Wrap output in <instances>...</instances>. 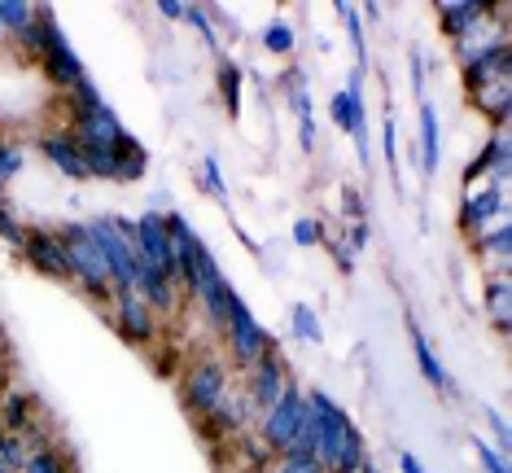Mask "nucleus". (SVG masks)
<instances>
[{
    "label": "nucleus",
    "instance_id": "obj_20",
    "mask_svg": "<svg viewBox=\"0 0 512 473\" xmlns=\"http://www.w3.org/2000/svg\"><path fill=\"white\" fill-rule=\"evenodd\" d=\"M469 101L482 110V119L491 123V132H508V119H512V75L469 92Z\"/></svg>",
    "mask_w": 512,
    "mask_h": 473
},
{
    "label": "nucleus",
    "instance_id": "obj_27",
    "mask_svg": "<svg viewBox=\"0 0 512 473\" xmlns=\"http://www.w3.org/2000/svg\"><path fill=\"white\" fill-rule=\"evenodd\" d=\"M289 329H294L298 342H311V346L324 342V325H320L316 307H307V303H294V307H289Z\"/></svg>",
    "mask_w": 512,
    "mask_h": 473
},
{
    "label": "nucleus",
    "instance_id": "obj_3",
    "mask_svg": "<svg viewBox=\"0 0 512 473\" xmlns=\"http://www.w3.org/2000/svg\"><path fill=\"white\" fill-rule=\"evenodd\" d=\"M219 342H224V360L237 368V373H246V368L259 364L263 351H272V333L259 325V316L250 311V303L237 294V285H232V298H228V325L219 333Z\"/></svg>",
    "mask_w": 512,
    "mask_h": 473
},
{
    "label": "nucleus",
    "instance_id": "obj_12",
    "mask_svg": "<svg viewBox=\"0 0 512 473\" xmlns=\"http://www.w3.org/2000/svg\"><path fill=\"white\" fill-rule=\"evenodd\" d=\"M512 75V40L508 36H495L477 49L469 62L460 66V79H464V92H477L495 79H508Z\"/></svg>",
    "mask_w": 512,
    "mask_h": 473
},
{
    "label": "nucleus",
    "instance_id": "obj_25",
    "mask_svg": "<svg viewBox=\"0 0 512 473\" xmlns=\"http://www.w3.org/2000/svg\"><path fill=\"white\" fill-rule=\"evenodd\" d=\"M215 84H219V101H224L228 119H241V97H246V71H241V66L232 62V57H219Z\"/></svg>",
    "mask_w": 512,
    "mask_h": 473
},
{
    "label": "nucleus",
    "instance_id": "obj_49",
    "mask_svg": "<svg viewBox=\"0 0 512 473\" xmlns=\"http://www.w3.org/2000/svg\"><path fill=\"white\" fill-rule=\"evenodd\" d=\"M0 44H5V27H0Z\"/></svg>",
    "mask_w": 512,
    "mask_h": 473
},
{
    "label": "nucleus",
    "instance_id": "obj_29",
    "mask_svg": "<svg viewBox=\"0 0 512 473\" xmlns=\"http://www.w3.org/2000/svg\"><path fill=\"white\" fill-rule=\"evenodd\" d=\"M263 49L276 53V57H289V53L298 49V31L289 27L285 18H272V22L263 27Z\"/></svg>",
    "mask_w": 512,
    "mask_h": 473
},
{
    "label": "nucleus",
    "instance_id": "obj_1",
    "mask_svg": "<svg viewBox=\"0 0 512 473\" xmlns=\"http://www.w3.org/2000/svg\"><path fill=\"white\" fill-rule=\"evenodd\" d=\"M311 417H316L320 443H316V460L324 473H359V465L368 460V443L355 430V421L346 417V408L324 390H307Z\"/></svg>",
    "mask_w": 512,
    "mask_h": 473
},
{
    "label": "nucleus",
    "instance_id": "obj_22",
    "mask_svg": "<svg viewBox=\"0 0 512 473\" xmlns=\"http://www.w3.org/2000/svg\"><path fill=\"white\" fill-rule=\"evenodd\" d=\"M412 355H416V368H421V377L438 390V395H456V382L447 377V368H442L438 351L429 346V338L421 333V325H412Z\"/></svg>",
    "mask_w": 512,
    "mask_h": 473
},
{
    "label": "nucleus",
    "instance_id": "obj_18",
    "mask_svg": "<svg viewBox=\"0 0 512 473\" xmlns=\"http://www.w3.org/2000/svg\"><path fill=\"white\" fill-rule=\"evenodd\" d=\"M40 154L53 171H62L66 180H88V167H84V154H79V141L66 128H53L40 136Z\"/></svg>",
    "mask_w": 512,
    "mask_h": 473
},
{
    "label": "nucleus",
    "instance_id": "obj_15",
    "mask_svg": "<svg viewBox=\"0 0 512 473\" xmlns=\"http://www.w3.org/2000/svg\"><path fill=\"white\" fill-rule=\"evenodd\" d=\"M22 255H27V263L36 272L53 276V281H71V272H66V246L57 237V228H27Z\"/></svg>",
    "mask_w": 512,
    "mask_h": 473
},
{
    "label": "nucleus",
    "instance_id": "obj_32",
    "mask_svg": "<svg viewBox=\"0 0 512 473\" xmlns=\"http://www.w3.org/2000/svg\"><path fill=\"white\" fill-rule=\"evenodd\" d=\"M184 22H189V27L197 31V36L206 40V49H211V53H224V49H219V36H215L211 9H206V5H193V0H189V9H184Z\"/></svg>",
    "mask_w": 512,
    "mask_h": 473
},
{
    "label": "nucleus",
    "instance_id": "obj_44",
    "mask_svg": "<svg viewBox=\"0 0 512 473\" xmlns=\"http://www.w3.org/2000/svg\"><path fill=\"white\" fill-rule=\"evenodd\" d=\"M342 202H346V211H351V224L355 219H364V198H359L355 189H342Z\"/></svg>",
    "mask_w": 512,
    "mask_h": 473
},
{
    "label": "nucleus",
    "instance_id": "obj_33",
    "mask_svg": "<svg viewBox=\"0 0 512 473\" xmlns=\"http://www.w3.org/2000/svg\"><path fill=\"white\" fill-rule=\"evenodd\" d=\"M0 241H5L9 250H18V255H22V241H27V224H22L9 202H0Z\"/></svg>",
    "mask_w": 512,
    "mask_h": 473
},
{
    "label": "nucleus",
    "instance_id": "obj_43",
    "mask_svg": "<svg viewBox=\"0 0 512 473\" xmlns=\"http://www.w3.org/2000/svg\"><path fill=\"white\" fill-rule=\"evenodd\" d=\"M154 9H158V14L167 18V22H180V18H184V9H189V0H158Z\"/></svg>",
    "mask_w": 512,
    "mask_h": 473
},
{
    "label": "nucleus",
    "instance_id": "obj_5",
    "mask_svg": "<svg viewBox=\"0 0 512 473\" xmlns=\"http://www.w3.org/2000/svg\"><path fill=\"white\" fill-rule=\"evenodd\" d=\"M302 417H307V390H302L294 377H289V386L281 390V399L272 403V408L259 417V438L267 447H272V456H281L285 447H289V438L298 434V425H302Z\"/></svg>",
    "mask_w": 512,
    "mask_h": 473
},
{
    "label": "nucleus",
    "instance_id": "obj_34",
    "mask_svg": "<svg viewBox=\"0 0 512 473\" xmlns=\"http://www.w3.org/2000/svg\"><path fill=\"white\" fill-rule=\"evenodd\" d=\"M22 167H27V149H22L18 141H9V136H0V180L9 184Z\"/></svg>",
    "mask_w": 512,
    "mask_h": 473
},
{
    "label": "nucleus",
    "instance_id": "obj_50",
    "mask_svg": "<svg viewBox=\"0 0 512 473\" xmlns=\"http://www.w3.org/2000/svg\"><path fill=\"white\" fill-rule=\"evenodd\" d=\"M0 386H5V377H0Z\"/></svg>",
    "mask_w": 512,
    "mask_h": 473
},
{
    "label": "nucleus",
    "instance_id": "obj_24",
    "mask_svg": "<svg viewBox=\"0 0 512 473\" xmlns=\"http://www.w3.org/2000/svg\"><path fill=\"white\" fill-rule=\"evenodd\" d=\"M416 163H421L425 176H434L442 163V119L434 101H421V158Z\"/></svg>",
    "mask_w": 512,
    "mask_h": 473
},
{
    "label": "nucleus",
    "instance_id": "obj_2",
    "mask_svg": "<svg viewBox=\"0 0 512 473\" xmlns=\"http://www.w3.org/2000/svg\"><path fill=\"white\" fill-rule=\"evenodd\" d=\"M57 237H62V246H66V272H71V285H79L92 303L110 307L114 281H110V268H106V259H101L97 241L88 237V224L84 219H66V224L57 228Z\"/></svg>",
    "mask_w": 512,
    "mask_h": 473
},
{
    "label": "nucleus",
    "instance_id": "obj_48",
    "mask_svg": "<svg viewBox=\"0 0 512 473\" xmlns=\"http://www.w3.org/2000/svg\"><path fill=\"white\" fill-rule=\"evenodd\" d=\"M0 202H5V180H0Z\"/></svg>",
    "mask_w": 512,
    "mask_h": 473
},
{
    "label": "nucleus",
    "instance_id": "obj_37",
    "mask_svg": "<svg viewBox=\"0 0 512 473\" xmlns=\"http://www.w3.org/2000/svg\"><path fill=\"white\" fill-rule=\"evenodd\" d=\"M473 452H477V460H482V469H486V473H508V456H504V452H495V447L486 443L482 434H473Z\"/></svg>",
    "mask_w": 512,
    "mask_h": 473
},
{
    "label": "nucleus",
    "instance_id": "obj_41",
    "mask_svg": "<svg viewBox=\"0 0 512 473\" xmlns=\"http://www.w3.org/2000/svg\"><path fill=\"white\" fill-rule=\"evenodd\" d=\"M333 263H337V268H342V272H355V250L351 246H346V241H333Z\"/></svg>",
    "mask_w": 512,
    "mask_h": 473
},
{
    "label": "nucleus",
    "instance_id": "obj_45",
    "mask_svg": "<svg viewBox=\"0 0 512 473\" xmlns=\"http://www.w3.org/2000/svg\"><path fill=\"white\" fill-rule=\"evenodd\" d=\"M407 66H412V88L421 92V88H425V62H421V53L407 57Z\"/></svg>",
    "mask_w": 512,
    "mask_h": 473
},
{
    "label": "nucleus",
    "instance_id": "obj_21",
    "mask_svg": "<svg viewBox=\"0 0 512 473\" xmlns=\"http://www.w3.org/2000/svg\"><path fill=\"white\" fill-rule=\"evenodd\" d=\"M36 412H40V403L31 390L0 386V430L5 434H22L27 425H36Z\"/></svg>",
    "mask_w": 512,
    "mask_h": 473
},
{
    "label": "nucleus",
    "instance_id": "obj_6",
    "mask_svg": "<svg viewBox=\"0 0 512 473\" xmlns=\"http://www.w3.org/2000/svg\"><path fill=\"white\" fill-rule=\"evenodd\" d=\"M495 219H508V184L491 180V184H482V189L469 184V189H464V202H460V215H456V228L473 241L477 233H486Z\"/></svg>",
    "mask_w": 512,
    "mask_h": 473
},
{
    "label": "nucleus",
    "instance_id": "obj_9",
    "mask_svg": "<svg viewBox=\"0 0 512 473\" xmlns=\"http://www.w3.org/2000/svg\"><path fill=\"white\" fill-rule=\"evenodd\" d=\"M289 364H285V355H281V346H272V351H263L259 355V364L246 368V399H250V408H254V417H263L267 408H272L276 399H281V390L289 386Z\"/></svg>",
    "mask_w": 512,
    "mask_h": 473
},
{
    "label": "nucleus",
    "instance_id": "obj_46",
    "mask_svg": "<svg viewBox=\"0 0 512 473\" xmlns=\"http://www.w3.org/2000/svg\"><path fill=\"white\" fill-rule=\"evenodd\" d=\"M399 473H429L421 465V456H412V452H399Z\"/></svg>",
    "mask_w": 512,
    "mask_h": 473
},
{
    "label": "nucleus",
    "instance_id": "obj_14",
    "mask_svg": "<svg viewBox=\"0 0 512 473\" xmlns=\"http://www.w3.org/2000/svg\"><path fill=\"white\" fill-rule=\"evenodd\" d=\"M136 294L149 303V311L162 320V316H176V311L184 307V298H180V290H176V281H171L167 272H158L154 263H145L141 255H136Z\"/></svg>",
    "mask_w": 512,
    "mask_h": 473
},
{
    "label": "nucleus",
    "instance_id": "obj_31",
    "mask_svg": "<svg viewBox=\"0 0 512 473\" xmlns=\"http://www.w3.org/2000/svg\"><path fill=\"white\" fill-rule=\"evenodd\" d=\"M281 88H285L289 106H294V119H307V114H311V84H307V75H302V71H289V75L281 79Z\"/></svg>",
    "mask_w": 512,
    "mask_h": 473
},
{
    "label": "nucleus",
    "instance_id": "obj_23",
    "mask_svg": "<svg viewBox=\"0 0 512 473\" xmlns=\"http://www.w3.org/2000/svg\"><path fill=\"white\" fill-rule=\"evenodd\" d=\"M482 311L495 333H512V276H491L482 294Z\"/></svg>",
    "mask_w": 512,
    "mask_h": 473
},
{
    "label": "nucleus",
    "instance_id": "obj_28",
    "mask_svg": "<svg viewBox=\"0 0 512 473\" xmlns=\"http://www.w3.org/2000/svg\"><path fill=\"white\" fill-rule=\"evenodd\" d=\"M18 473H75V465H71V456L53 443V447H44V452H31Z\"/></svg>",
    "mask_w": 512,
    "mask_h": 473
},
{
    "label": "nucleus",
    "instance_id": "obj_40",
    "mask_svg": "<svg viewBox=\"0 0 512 473\" xmlns=\"http://www.w3.org/2000/svg\"><path fill=\"white\" fill-rule=\"evenodd\" d=\"M486 417H491V430H495V452H508L512 443V430H508V417L499 408H486Z\"/></svg>",
    "mask_w": 512,
    "mask_h": 473
},
{
    "label": "nucleus",
    "instance_id": "obj_13",
    "mask_svg": "<svg viewBox=\"0 0 512 473\" xmlns=\"http://www.w3.org/2000/svg\"><path fill=\"white\" fill-rule=\"evenodd\" d=\"M40 66H44V75H49L62 92L88 75V66L79 62V53L71 49V36L62 31V22H53V27H49V44H44V53H40Z\"/></svg>",
    "mask_w": 512,
    "mask_h": 473
},
{
    "label": "nucleus",
    "instance_id": "obj_10",
    "mask_svg": "<svg viewBox=\"0 0 512 473\" xmlns=\"http://www.w3.org/2000/svg\"><path fill=\"white\" fill-rule=\"evenodd\" d=\"M254 425H259V417H254V408L246 399V386H237V382H232L224 395H219L215 408L202 417V430H206L211 443H219V438H228V443H232V438L254 430Z\"/></svg>",
    "mask_w": 512,
    "mask_h": 473
},
{
    "label": "nucleus",
    "instance_id": "obj_26",
    "mask_svg": "<svg viewBox=\"0 0 512 473\" xmlns=\"http://www.w3.org/2000/svg\"><path fill=\"white\" fill-rule=\"evenodd\" d=\"M40 18V5H27V0H0V27H5V40H22Z\"/></svg>",
    "mask_w": 512,
    "mask_h": 473
},
{
    "label": "nucleus",
    "instance_id": "obj_39",
    "mask_svg": "<svg viewBox=\"0 0 512 473\" xmlns=\"http://www.w3.org/2000/svg\"><path fill=\"white\" fill-rule=\"evenodd\" d=\"M381 145H386V163H390V171L399 176V119H386V123H381Z\"/></svg>",
    "mask_w": 512,
    "mask_h": 473
},
{
    "label": "nucleus",
    "instance_id": "obj_36",
    "mask_svg": "<svg viewBox=\"0 0 512 473\" xmlns=\"http://www.w3.org/2000/svg\"><path fill=\"white\" fill-rule=\"evenodd\" d=\"M202 180H206V193H211L215 202H228V184H224V171H219L215 154H202Z\"/></svg>",
    "mask_w": 512,
    "mask_h": 473
},
{
    "label": "nucleus",
    "instance_id": "obj_42",
    "mask_svg": "<svg viewBox=\"0 0 512 473\" xmlns=\"http://www.w3.org/2000/svg\"><path fill=\"white\" fill-rule=\"evenodd\" d=\"M298 141H302V149H307V154H316V119H298Z\"/></svg>",
    "mask_w": 512,
    "mask_h": 473
},
{
    "label": "nucleus",
    "instance_id": "obj_38",
    "mask_svg": "<svg viewBox=\"0 0 512 473\" xmlns=\"http://www.w3.org/2000/svg\"><path fill=\"white\" fill-rule=\"evenodd\" d=\"M267 473H324L320 460L311 456H276L272 465H267Z\"/></svg>",
    "mask_w": 512,
    "mask_h": 473
},
{
    "label": "nucleus",
    "instance_id": "obj_30",
    "mask_svg": "<svg viewBox=\"0 0 512 473\" xmlns=\"http://www.w3.org/2000/svg\"><path fill=\"white\" fill-rule=\"evenodd\" d=\"M337 14H342V27H346V36H351L355 57H359L355 71H364L368 66V40H364V22H359V5H337Z\"/></svg>",
    "mask_w": 512,
    "mask_h": 473
},
{
    "label": "nucleus",
    "instance_id": "obj_35",
    "mask_svg": "<svg viewBox=\"0 0 512 473\" xmlns=\"http://www.w3.org/2000/svg\"><path fill=\"white\" fill-rule=\"evenodd\" d=\"M289 237H294V246H324V224L316 215H302V219H294V228H289Z\"/></svg>",
    "mask_w": 512,
    "mask_h": 473
},
{
    "label": "nucleus",
    "instance_id": "obj_16",
    "mask_svg": "<svg viewBox=\"0 0 512 473\" xmlns=\"http://www.w3.org/2000/svg\"><path fill=\"white\" fill-rule=\"evenodd\" d=\"M434 14H438L442 36L456 44V40L473 36L477 27H486V22H491V5H482V0H438Z\"/></svg>",
    "mask_w": 512,
    "mask_h": 473
},
{
    "label": "nucleus",
    "instance_id": "obj_47",
    "mask_svg": "<svg viewBox=\"0 0 512 473\" xmlns=\"http://www.w3.org/2000/svg\"><path fill=\"white\" fill-rule=\"evenodd\" d=\"M359 14H368V22H372V27H377V22H381V5H364V9H359Z\"/></svg>",
    "mask_w": 512,
    "mask_h": 473
},
{
    "label": "nucleus",
    "instance_id": "obj_8",
    "mask_svg": "<svg viewBox=\"0 0 512 473\" xmlns=\"http://www.w3.org/2000/svg\"><path fill=\"white\" fill-rule=\"evenodd\" d=\"M84 224H88V237L97 241V250H101V259H106V268H110L114 294L136 290V250H132V241H123L119 233H114L106 215L84 219Z\"/></svg>",
    "mask_w": 512,
    "mask_h": 473
},
{
    "label": "nucleus",
    "instance_id": "obj_7",
    "mask_svg": "<svg viewBox=\"0 0 512 473\" xmlns=\"http://www.w3.org/2000/svg\"><path fill=\"white\" fill-rule=\"evenodd\" d=\"M110 325L132 346H154L162 338V320L149 311V303L136 290H123L110 298Z\"/></svg>",
    "mask_w": 512,
    "mask_h": 473
},
{
    "label": "nucleus",
    "instance_id": "obj_17",
    "mask_svg": "<svg viewBox=\"0 0 512 473\" xmlns=\"http://www.w3.org/2000/svg\"><path fill=\"white\" fill-rule=\"evenodd\" d=\"M508 167H512V141L508 132H491V141H486L477 154L469 158V167H464V184H477V176H491L499 184H508Z\"/></svg>",
    "mask_w": 512,
    "mask_h": 473
},
{
    "label": "nucleus",
    "instance_id": "obj_19",
    "mask_svg": "<svg viewBox=\"0 0 512 473\" xmlns=\"http://www.w3.org/2000/svg\"><path fill=\"white\" fill-rule=\"evenodd\" d=\"M469 246H473V255L482 263H491L495 276L512 272V228H508V219H495V224L486 228V233H477Z\"/></svg>",
    "mask_w": 512,
    "mask_h": 473
},
{
    "label": "nucleus",
    "instance_id": "obj_4",
    "mask_svg": "<svg viewBox=\"0 0 512 473\" xmlns=\"http://www.w3.org/2000/svg\"><path fill=\"white\" fill-rule=\"evenodd\" d=\"M228 386H232V364L219 351L193 355V360L184 364V373H180V399H184V408H189L197 421L215 408L219 395H224Z\"/></svg>",
    "mask_w": 512,
    "mask_h": 473
},
{
    "label": "nucleus",
    "instance_id": "obj_11",
    "mask_svg": "<svg viewBox=\"0 0 512 473\" xmlns=\"http://www.w3.org/2000/svg\"><path fill=\"white\" fill-rule=\"evenodd\" d=\"M132 250L141 255L145 263H154L158 272H167L176 281V246H171V233H167V211H141L136 215V241Z\"/></svg>",
    "mask_w": 512,
    "mask_h": 473
}]
</instances>
